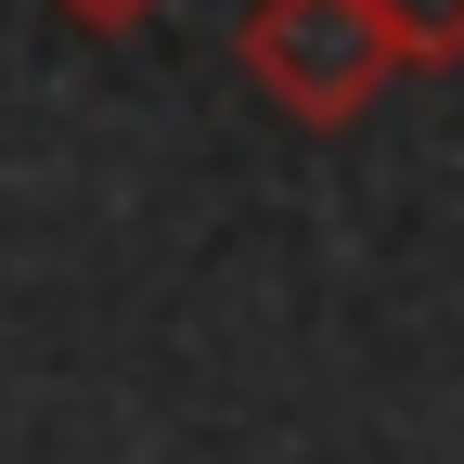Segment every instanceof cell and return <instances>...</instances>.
Masks as SVG:
<instances>
[{
  "instance_id": "obj_1",
  "label": "cell",
  "mask_w": 464,
  "mask_h": 464,
  "mask_svg": "<svg viewBox=\"0 0 464 464\" xmlns=\"http://www.w3.org/2000/svg\"><path fill=\"white\" fill-rule=\"evenodd\" d=\"M232 65L258 78V103L284 116V130H362V116L413 78L387 0H246Z\"/></svg>"
},
{
  "instance_id": "obj_2",
  "label": "cell",
  "mask_w": 464,
  "mask_h": 464,
  "mask_svg": "<svg viewBox=\"0 0 464 464\" xmlns=\"http://www.w3.org/2000/svg\"><path fill=\"white\" fill-rule=\"evenodd\" d=\"M387 26H400V65H464V0H387Z\"/></svg>"
},
{
  "instance_id": "obj_3",
  "label": "cell",
  "mask_w": 464,
  "mask_h": 464,
  "mask_svg": "<svg viewBox=\"0 0 464 464\" xmlns=\"http://www.w3.org/2000/svg\"><path fill=\"white\" fill-rule=\"evenodd\" d=\"M52 14H65L78 39H130V26H155L168 0H52Z\"/></svg>"
}]
</instances>
